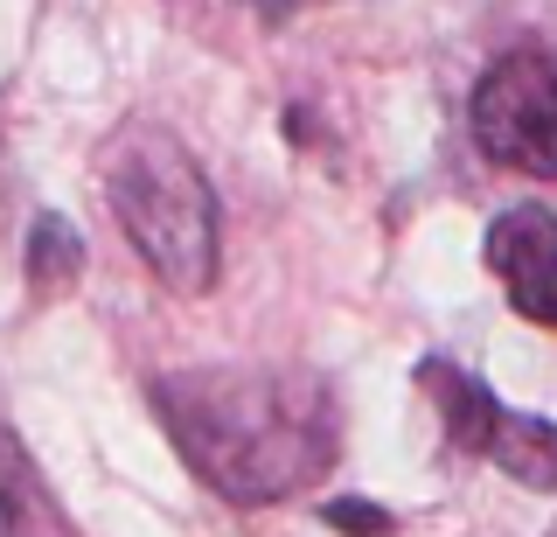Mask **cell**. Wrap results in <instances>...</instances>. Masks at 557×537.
I'll return each instance as SVG.
<instances>
[{
    "label": "cell",
    "instance_id": "6da1fadb",
    "mask_svg": "<svg viewBox=\"0 0 557 537\" xmlns=\"http://www.w3.org/2000/svg\"><path fill=\"white\" fill-rule=\"evenodd\" d=\"M174 454L202 489L237 510H265L313 489L342 454V405L327 377L293 363H209L153 385Z\"/></svg>",
    "mask_w": 557,
    "mask_h": 537
},
{
    "label": "cell",
    "instance_id": "9c48e42d",
    "mask_svg": "<svg viewBox=\"0 0 557 537\" xmlns=\"http://www.w3.org/2000/svg\"><path fill=\"white\" fill-rule=\"evenodd\" d=\"M321 516H327L335 530H348V537H391V530H397V516H391V510H376V502H362V496L327 502Z\"/></svg>",
    "mask_w": 557,
    "mask_h": 537
},
{
    "label": "cell",
    "instance_id": "52a82bcc",
    "mask_svg": "<svg viewBox=\"0 0 557 537\" xmlns=\"http://www.w3.org/2000/svg\"><path fill=\"white\" fill-rule=\"evenodd\" d=\"M487 461H495L509 481H522V489L557 496V426L536 419V412H509V405H502L495 432H487Z\"/></svg>",
    "mask_w": 557,
    "mask_h": 537
},
{
    "label": "cell",
    "instance_id": "ba28073f",
    "mask_svg": "<svg viewBox=\"0 0 557 537\" xmlns=\"http://www.w3.org/2000/svg\"><path fill=\"white\" fill-rule=\"evenodd\" d=\"M77 272H84V245H77V231H70L63 217H35V231H28V286L49 301V293L77 286Z\"/></svg>",
    "mask_w": 557,
    "mask_h": 537
},
{
    "label": "cell",
    "instance_id": "8992f818",
    "mask_svg": "<svg viewBox=\"0 0 557 537\" xmlns=\"http://www.w3.org/2000/svg\"><path fill=\"white\" fill-rule=\"evenodd\" d=\"M418 391L432 398V412H440L446 440L460 447V454H487V432H495L502 405H495V391H487L481 377H467L460 363L432 356V363H418Z\"/></svg>",
    "mask_w": 557,
    "mask_h": 537
},
{
    "label": "cell",
    "instance_id": "30bf717a",
    "mask_svg": "<svg viewBox=\"0 0 557 537\" xmlns=\"http://www.w3.org/2000/svg\"><path fill=\"white\" fill-rule=\"evenodd\" d=\"M550 537H557V530H550Z\"/></svg>",
    "mask_w": 557,
    "mask_h": 537
},
{
    "label": "cell",
    "instance_id": "277c9868",
    "mask_svg": "<svg viewBox=\"0 0 557 537\" xmlns=\"http://www.w3.org/2000/svg\"><path fill=\"white\" fill-rule=\"evenodd\" d=\"M481 252H487V272L502 280L516 315L557 335V217L544 203H516V210H502L487 223Z\"/></svg>",
    "mask_w": 557,
    "mask_h": 537
},
{
    "label": "cell",
    "instance_id": "3957f363",
    "mask_svg": "<svg viewBox=\"0 0 557 537\" xmlns=\"http://www.w3.org/2000/svg\"><path fill=\"white\" fill-rule=\"evenodd\" d=\"M467 126L495 168L557 182V57H544V49L495 57L467 98Z\"/></svg>",
    "mask_w": 557,
    "mask_h": 537
},
{
    "label": "cell",
    "instance_id": "7a4b0ae2",
    "mask_svg": "<svg viewBox=\"0 0 557 537\" xmlns=\"http://www.w3.org/2000/svg\"><path fill=\"white\" fill-rule=\"evenodd\" d=\"M98 182H104L119 231L153 266V280L174 293L216 286V196H209V175L196 168V154L168 126L126 119L98 154Z\"/></svg>",
    "mask_w": 557,
    "mask_h": 537
},
{
    "label": "cell",
    "instance_id": "5b68a950",
    "mask_svg": "<svg viewBox=\"0 0 557 537\" xmlns=\"http://www.w3.org/2000/svg\"><path fill=\"white\" fill-rule=\"evenodd\" d=\"M0 537H77L14 426H0Z\"/></svg>",
    "mask_w": 557,
    "mask_h": 537
}]
</instances>
